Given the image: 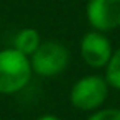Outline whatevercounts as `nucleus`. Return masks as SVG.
Returning a JSON list of instances; mask_svg holds the SVG:
<instances>
[{
  "label": "nucleus",
  "mask_w": 120,
  "mask_h": 120,
  "mask_svg": "<svg viewBox=\"0 0 120 120\" xmlns=\"http://www.w3.org/2000/svg\"><path fill=\"white\" fill-rule=\"evenodd\" d=\"M30 58L15 48L0 49V94L10 95L23 90L31 81Z\"/></svg>",
  "instance_id": "1"
},
{
  "label": "nucleus",
  "mask_w": 120,
  "mask_h": 120,
  "mask_svg": "<svg viewBox=\"0 0 120 120\" xmlns=\"http://www.w3.org/2000/svg\"><path fill=\"white\" fill-rule=\"evenodd\" d=\"M110 86L104 76L87 74L77 79L69 92V102L74 109L82 112H95L102 109L109 97Z\"/></svg>",
  "instance_id": "2"
},
{
  "label": "nucleus",
  "mask_w": 120,
  "mask_h": 120,
  "mask_svg": "<svg viewBox=\"0 0 120 120\" xmlns=\"http://www.w3.org/2000/svg\"><path fill=\"white\" fill-rule=\"evenodd\" d=\"M71 53L69 49L54 40L43 41L40 48L30 56L33 74L41 77H53L64 72L69 66Z\"/></svg>",
  "instance_id": "3"
},
{
  "label": "nucleus",
  "mask_w": 120,
  "mask_h": 120,
  "mask_svg": "<svg viewBox=\"0 0 120 120\" xmlns=\"http://www.w3.org/2000/svg\"><path fill=\"white\" fill-rule=\"evenodd\" d=\"M79 54L89 68L92 69L105 68L113 54V48H112L110 40L107 38V33H102L97 30L87 31L81 38Z\"/></svg>",
  "instance_id": "4"
},
{
  "label": "nucleus",
  "mask_w": 120,
  "mask_h": 120,
  "mask_svg": "<svg viewBox=\"0 0 120 120\" xmlns=\"http://www.w3.org/2000/svg\"><path fill=\"white\" fill-rule=\"evenodd\" d=\"M86 18L92 30L110 33L120 28V0H89Z\"/></svg>",
  "instance_id": "5"
},
{
  "label": "nucleus",
  "mask_w": 120,
  "mask_h": 120,
  "mask_svg": "<svg viewBox=\"0 0 120 120\" xmlns=\"http://www.w3.org/2000/svg\"><path fill=\"white\" fill-rule=\"evenodd\" d=\"M41 43H43V41H41L40 31H38L36 28H23V30H20V31L15 35V38H13V46H12V48H15L17 51H20V53H23L25 56L30 58V56L40 48Z\"/></svg>",
  "instance_id": "6"
},
{
  "label": "nucleus",
  "mask_w": 120,
  "mask_h": 120,
  "mask_svg": "<svg viewBox=\"0 0 120 120\" xmlns=\"http://www.w3.org/2000/svg\"><path fill=\"white\" fill-rule=\"evenodd\" d=\"M105 81L109 82L110 89L120 90V48L113 49V54L105 66Z\"/></svg>",
  "instance_id": "7"
},
{
  "label": "nucleus",
  "mask_w": 120,
  "mask_h": 120,
  "mask_svg": "<svg viewBox=\"0 0 120 120\" xmlns=\"http://www.w3.org/2000/svg\"><path fill=\"white\" fill-rule=\"evenodd\" d=\"M86 120H120V109L117 107H102L92 112Z\"/></svg>",
  "instance_id": "8"
},
{
  "label": "nucleus",
  "mask_w": 120,
  "mask_h": 120,
  "mask_svg": "<svg viewBox=\"0 0 120 120\" xmlns=\"http://www.w3.org/2000/svg\"><path fill=\"white\" fill-rule=\"evenodd\" d=\"M36 120H63V118H59L58 115H53V113H45V115H40Z\"/></svg>",
  "instance_id": "9"
},
{
  "label": "nucleus",
  "mask_w": 120,
  "mask_h": 120,
  "mask_svg": "<svg viewBox=\"0 0 120 120\" xmlns=\"http://www.w3.org/2000/svg\"><path fill=\"white\" fill-rule=\"evenodd\" d=\"M0 120H2V117H0Z\"/></svg>",
  "instance_id": "10"
}]
</instances>
